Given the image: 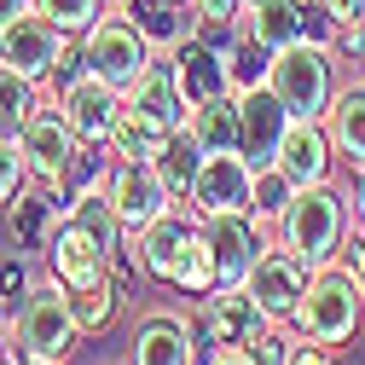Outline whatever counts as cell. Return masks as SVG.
Here are the masks:
<instances>
[{
    "mask_svg": "<svg viewBox=\"0 0 365 365\" xmlns=\"http://www.w3.org/2000/svg\"><path fill=\"white\" fill-rule=\"evenodd\" d=\"M6 348H18L24 359H47V365H70L76 348H81V325H76V307H70V290L53 279H35L12 307H6V325H0Z\"/></svg>",
    "mask_w": 365,
    "mask_h": 365,
    "instance_id": "1",
    "label": "cell"
},
{
    "mask_svg": "<svg viewBox=\"0 0 365 365\" xmlns=\"http://www.w3.org/2000/svg\"><path fill=\"white\" fill-rule=\"evenodd\" d=\"M359 325H365V290L354 279V267H342V261L313 267L307 296L290 313V331L302 342H319V348H348L359 336Z\"/></svg>",
    "mask_w": 365,
    "mask_h": 365,
    "instance_id": "2",
    "label": "cell"
},
{
    "mask_svg": "<svg viewBox=\"0 0 365 365\" xmlns=\"http://www.w3.org/2000/svg\"><path fill=\"white\" fill-rule=\"evenodd\" d=\"M348 226H354V209H348V192L319 180V186H296L290 209L279 215V244L296 250L307 267H331L348 244Z\"/></svg>",
    "mask_w": 365,
    "mask_h": 365,
    "instance_id": "3",
    "label": "cell"
},
{
    "mask_svg": "<svg viewBox=\"0 0 365 365\" xmlns=\"http://www.w3.org/2000/svg\"><path fill=\"white\" fill-rule=\"evenodd\" d=\"M267 87L284 99V110L296 122H325L331 99H336V47L331 41H296V47H279L272 53V70H267Z\"/></svg>",
    "mask_w": 365,
    "mask_h": 365,
    "instance_id": "4",
    "label": "cell"
},
{
    "mask_svg": "<svg viewBox=\"0 0 365 365\" xmlns=\"http://www.w3.org/2000/svg\"><path fill=\"white\" fill-rule=\"evenodd\" d=\"M53 105L70 116L76 140H87V145H110V140H116L122 87H110L105 76H93V70L81 64V53L58 64V93H53Z\"/></svg>",
    "mask_w": 365,
    "mask_h": 365,
    "instance_id": "5",
    "label": "cell"
},
{
    "mask_svg": "<svg viewBox=\"0 0 365 365\" xmlns=\"http://www.w3.org/2000/svg\"><path fill=\"white\" fill-rule=\"evenodd\" d=\"M186 116H192V105H186V93H180L168 58L157 53V58L145 64V76L122 93V128L140 133V140L151 145V157H157V145L168 140L174 128H186Z\"/></svg>",
    "mask_w": 365,
    "mask_h": 365,
    "instance_id": "6",
    "label": "cell"
},
{
    "mask_svg": "<svg viewBox=\"0 0 365 365\" xmlns=\"http://www.w3.org/2000/svg\"><path fill=\"white\" fill-rule=\"evenodd\" d=\"M151 58H157V53H151V41L133 29V18H128L122 6H105V18L81 35V64L93 70V76H105L110 87H122V93L145 76Z\"/></svg>",
    "mask_w": 365,
    "mask_h": 365,
    "instance_id": "7",
    "label": "cell"
},
{
    "mask_svg": "<svg viewBox=\"0 0 365 365\" xmlns=\"http://www.w3.org/2000/svg\"><path fill=\"white\" fill-rule=\"evenodd\" d=\"M105 192H110V203H116V215H122L128 232H145L151 220H163L168 209H180V197L168 192V180L157 174L151 157H110Z\"/></svg>",
    "mask_w": 365,
    "mask_h": 365,
    "instance_id": "8",
    "label": "cell"
},
{
    "mask_svg": "<svg viewBox=\"0 0 365 365\" xmlns=\"http://www.w3.org/2000/svg\"><path fill=\"white\" fill-rule=\"evenodd\" d=\"M64 58H70V35L53 18H41L35 6L18 12L12 24H0V64L24 70L29 81H53Z\"/></svg>",
    "mask_w": 365,
    "mask_h": 365,
    "instance_id": "9",
    "label": "cell"
},
{
    "mask_svg": "<svg viewBox=\"0 0 365 365\" xmlns=\"http://www.w3.org/2000/svg\"><path fill=\"white\" fill-rule=\"evenodd\" d=\"M244 29L261 47H296V41H331L336 47V24L325 18L319 0H250L244 6Z\"/></svg>",
    "mask_w": 365,
    "mask_h": 365,
    "instance_id": "10",
    "label": "cell"
},
{
    "mask_svg": "<svg viewBox=\"0 0 365 365\" xmlns=\"http://www.w3.org/2000/svg\"><path fill=\"white\" fill-rule=\"evenodd\" d=\"M203 232H209V250H215V290H238L250 279L255 255L267 250V226L250 215V209H226V215H197Z\"/></svg>",
    "mask_w": 365,
    "mask_h": 365,
    "instance_id": "11",
    "label": "cell"
},
{
    "mask_svg": "<svg viewBox=\"0 0 365 365\" xmlns=\"http://www.w3.org/2000/svg\"><path fill=\"white\" fill-rule=\"evenodd\" d=\"M307 279H313V267H307L296 250H284V244H267V250L255 255V267H250L244 290L261 302V313L272 319V325H290L296 302L307 296Z\"/></svg>",
    "mask_w": 365,
    "mask_h": 365,
    "instance_id": "12",
    "label": "cell"
},
{
    "mask_svg": "<svg viewBox=\"0 0 365 365\" xmlns=\"http://www.w3.org/2000/svg\"><path fill=\"white\" fill-rule=\"evenodd\" d=\"M197 226H203V220L180 203V209H168L163 220H151L145 232H133V261H140V272H145L151 284H168V290H174V272H180V261H186Z\"/></svg>",
    "mask_w": 365,
    "mask_h": 365,
    "instance_id": "13",
    "label": "cell"
},
{
    "mask_svg": "<svg viewBox=\"0 0 365 365\" xmlns=\"http://www.w3.org/2000/svg\"><path fill=\"white\" fill-rule=\"evenodd\" d=\"M203 319H197V336H203V348H250L272 319L261 313V302L238 284V290H209L203 302Z\"/></svg>",
    "mask_w": 365,
    "mask_h": 365,
    "instance_id": "14",
    "label": "cell"
},
{
    "mask_svg": "<svg viewBox=\"0 0 365 365\" xmlns=\"http://www.w3.org/2000/svg\"><path fill=\"white\" fill-rule=\"evenodd\" d=\"M76 145H81V140H76V128H70V116H64L58 105H41V110L29 116V128L18 133V151H24V163H29V180H41V186H58V180H64Z\"/></svg>",
    "mask_w": 365,
    "mask_h": 365,
    "instance_id": "15",
    "label": "cell"
},
{
    "mask_svg": "<svg viewBox=\"0 0 365 365\" xmlns=\"http://www.w3.org/2000/svg\"><path fill=\"white\" fill-rule=\"evenodd\" d=\"M290 122H296V116L284 110V99L272 93L267 81H261V87H250V93H238V151H244L255 168H267L272 157H279Z\"/></svg>",
    "mask_w": 365,
    "mask_h": 365,
    "instance_id": "16",
    "label": "cell"
},
{
    "mask_svg": "<svg viewBox=\"0 0 365 365\" xmlns=\"http://www.w3.org/2000/svg\"><path fill=\"white\" fill-rule=\"evenodd\" d=\"M250 192H255V163L244 151H220V157H203L197 168V186L186 197L192 215H226V209H250Z\"/></svg>",
    "mask_w": 365,
    "mask_h": 365,
    "instance_id": "17",
    "label": "cell"
},
{
    "mask_svg": "<svg viewBox=\"0 0 365 365\" xmlns=\"http://www.w3.org/2000/svg\"><path fill=\"white\" fill-rule=\"evenodd\" d=\"M47 272L64 284V290H81V284H99V279H116V255H105L93 238L81 232L76 220H58V232L47 238Z\"/></svg>",
    "mask_w": 365,
    "mask_h": 365,
    "instance_id": "18",
    "label": "cell"
},
{
    "mask_svg": "<svg viewBox=\"0 0 365 365\" xmlns=\"http://www.w3.org/2000/svg\"><path fill=\"white\" fill-rule=\"evenodd\" d=\"M128 365H203V336L186 313H151L133 331Z\"/></svg>",
    "mask_w": 365,
    "mask_h": 365,
    "instance_id": "19",
    "label": "cell"
},
{
    "mask_svg": "<svg viewBox=\"0 0 365 365\" xmlns=\"http://www.w3.org/2000/svg\"><path fill=\"white\" fill-rule=\"evenodd\" d=\"M168 58V70H174V81H180V93H186V105H203V99H215V93H232L226 87V64H220V47L215 41H203V35H186L174 53H163Z\"/></svg>",
    "mask_w": 365,
    "mask_h": 365,
    "instance_id": "20",
    "label": "cell"
},
{
    "mask_svg": "<svg viewBox=\"0 0 365 365\" xmlns=\"http://www.w3.org/2000/svg\"><path fill=\"white\" fill-rule=\"evenodd\" d=\"M279 163L296 186H319V180H331V168H336V145H331V133H325V122H290V133H284V145H279Z\"/></svg>",
    "mask_w": 365,
    "mask_h": 365,
    "instance_id": "21",
    "label": "cell"
},
{
    "mask_svg": "<svg viewBox=\"0 0 365 365\" xmlns=\"http://www.w3.org/2000/svg\"><path fill=\"white\" fill-rule=\"evenodd\" d=\"M325 133L336 145V163H348L354 174H365V76L336 87V99L325 110Z\"/></svg>",
    "mask_w": 365,
    "mask_h": 365,
    "instance_id": "22",
    "label": "cell"
},
{
    "mask_svg": "<svg viewBox=\"0 0 365 365\" xmlns=\"http://www.w3.org/2000/svg\"><path fill=\"white\" fill-rule=\"evenodd\" d=\"M116 6L133 18V29L151 41V53H174L186 35H197V18H192L186 0H116Z\"/></svg>",
    "mask_w": 365,
    "mask_h": 365,
    "instance_id": "23",
    "label": "cell"
},
{
    "mask_svg": "<svg viewBox=\"0 0 365 365\" xmlns=\"http://www.w3.org/2000/svg\"><path fill=\"white\" fill-rule=\"evenodd\" d=\"M58 220H64V209H58L53 186H41V180H29V186L6 203V226H12L18 250H47V238L58 232Z\"/></svg>",
    "mask_w": 365,
    "mask_h": 365,
    "instance_id": "24",
    "label": "cell"
},
{
    "mask_svg": "<svg viewBox=\"0 0 365 365\" xmlns=\"http://www.w3.org/2000/svg\"><path fill=\"white\" fill-rule=\"evenodd\" d=\"M64 220H76L87 238H93L105 255H128V226H122V215H116V203H110V192L105 186H93V192H81L70 209H64Z\"/></svg>",
    "mask_w": 365,
    "mask_h": 365,
    "instance_id": "25",
    "label": "cell"
},
{
    "mask_svg": "<svg viewBox=\"0 0 365 365\" xmlns=\"http://www.w3.org/2000/svg\"><path fill=\"white\" fill-rule=\"evenodd\" d=\"M203 157H209V151L197 145V133H192V128H174L168 140L157 145V157H151V163H157V174L168 180V192H174L180 203H186V197H192V186H197V168H203Z\"/></svg>",
    "mask_w": 365,
    "mask_h": 365,
    "instance_id": "26",
    "label": "cell"
},
{
    "mask_svg": "<svg viewBox=\"0 0 365 365\" xmlns=\"http://www.w3.org/2000/svg\"><path fill=\"white\" fill-rule=\"evenodd\" d=\"M186 128L197 133V145H203L209 157H220V151H238V93H215V99L192 105Z\"/></svg>",
    "mask_w": 365,
    "mask_h": 365,
    "instance_id": "27",
    "label": "cell"
},
{
    "mask_svg": "<svg viewBox=\"0 0 365 365\" xmlns=\"http://www.w3.org/2000/svg\"><path fill=\"white\" fill-rule=\"evenodd\" d=\"M220 64H226V87H232V93H250V87H261L267 70H272V47H261V41L238 24V35L220 47Z\"/></svg>",
    "mask_w": 365,
    "mask_h": 365,
    "instance_id": "28",
    "label": "cell"
},
{
    "mask_svg": "<svg viewBox=\"0 0 365 365\" xmlns=\"http://www.w3.org/2000/svg\"><path fill=\"white\" fill-rule=\"evenodd\" d=\"M35 110H41V81H29L12 64H0V140H18Z\"/></svg>",
    "mask_w": 365,
    "mask_h": 365,
    "instance_id": "29",
    "label": "cell"
},
{
    "mask_svg": "<svg viewBox=\"0 0 365 365\" xmlns=\"http://www.w3.org/2000/svg\"><path fill=\"white\" fill-rule=\"evenodd\" d=\"M70 307H76V325H81V331H105L110 319L122 313V272H116V279H99V284L70 290Z\"/></svg>",
    "mask_w": 365,
    "mask_h": 365,
    "instance_id": "30",
    "label": "cell"
},
{
    "mask_svg": "<svg viewBox=\"0 0 365 365\" xmlns=\"http://www.w3.org/2000/svg\"><path fill=\"white\" fill-rule=\"evenodd\" d=\"M290 197H296V180L279 168V163H267V168H255V192H250V215L261 220V226H279V215L290 209Z\"/></svg>",
    "mask_w": 365,
    "mask_h": 365,
    "instance_id": "31",
    "label": "cell"
},
{
    "mask_svg": "<svg viewBox=\"0 0 365 365\" xmlns=\"http://www.w3.org/2000/svg\"><path fill=\"white\" fill-rule=\"evenodd\" d=\"M35 12H41V18H53L70 41H81L87 29L105 18V0H35Z\"/></svg>",
    "mask_w": 365,
    "mask_h": 365,
    "instance_id": "32",
    "label": "cell"
},
{
    "mask_svg": "<svg viewBox=\"0 0 365 365\" xmlns=\"http://www.w3.org/2000/svg\"><path fill=\"white\" fill-rule=\"evenodd\" d=\"M35 284V267H29V250H6L0 255V307H12L24 290Z\"/></svg>",
    "mask_w": 365,
    "mask_h": 365,
    "instance_id": "33",
    "label": "cell"
},
{
    "mask_svg": "<svg viewBox=\"0 0 365 365\" xmlns=\"http://www.w3.org/2000/svg\"><path fill=\"white\" fill-rule=\"evenodd\" d=\"M29 186V163L18 151V140H0V203H12Z\"/></svg>",
    "mask_w": 365,
    "mask_h": 365,
    "instance_id": "34",
    "label": "cell"
},
{
    "mask_svg": "<svg viewBox=\"0 0 365 365\" xmlns=\"http://www.w3.org/2000/svg\"><path fill=\"white\" fill-rule=\"evenodd\" d=\"M197 24H220V29H238L244 24V6L250 0H186Z\"/></svg>",
    "mask_w": 365,
    "mask_h": 365,
    "instance_id": "35",
    "label": "cell"
},
{
    "mask_svg": "<svg viewBox=\"0 0 365 365\" xmlns=\"http://www.w3.org/2000/svg\"><path fill=\"white\" fill-rule=\"evenodd\" d=\"M250 354H255V365H284V354H290V336H284L279 325H267V331L250 342Z\"/></svg>",
    "mask_w": 365,
    "mask_h": 365,
    "instance_id": "36",
    "label": "cell"
},
{
    "mask_svg": "<svg viewBox=\"0 0 365 365\" xmlns=\"http://www.w3.org/2000/svg\"><path fill=\"white\" fill-rule=\"evenodd\" d=\"M319 6H325V18L336 29H359L365 24V0H319Z\"/></svg>",
    "mask_w": 365,
    "mask_h": 365,
    "instance_id": "37",
    "label": "cell"
},
{
    "mask_svg": "<svg viewBox=\"0 0 365 365\" xmlns=\"http://www.w3.org/2000/svg\"><path fill=\"white\" fill-rule=\"evenodd\" d=\"M284 365H336V348H319V342H290V354H284Z\"/></svg>",
    "mask_w": 365,
    "mask_h": 365,
    "instance_id": "38",
    "label": "cell"
},
{
    "mask_svg": "<svg viewBox=\"0 0 365 365\" xmlns=\"http://www.w3.org/2000/svg\"><path fill=\"white\" fill-rule=\"evenodd\" d=\"M203 365H255L250 348H203Z\"/></svg>",
    "mask_w": 365,
    "mask_h": 365,
    "instance_id": "39",
    "label": "cell"
},
{
    "mask_svg": "<svg viewBox=\"0 0 365 365\" xmlns=\"http://www.w3.org/2000/svg\"><path fill=\"white\" fill-rule=\"evenodd\" d=\"M348 209H354V226L365 232V174L354 180V192H348Z\"/></svg>",
    "mask_w": 365,
    "mask_h": 365,
    "instance_id": "40",
    "label": "cell"
},
{
    "mask_svg": "<svg viewBox=\"0 0 365 365\" xmlns=\"http://www.w3.org/2000/svg\"><path fill=\"white\" fill-rule=\"evenodd\" d=\"M354 279H359V290H365V232H359V226H354Z\"/></svg>",
    "mask_w": 365,
    "mask_h": 365,
    "instance_id": "41",
    "label": "cell"
},
{
    "mask_svg": "<svg viewBox=\"0 0 365 365\" xmlns=\"http://www.w3.org/2000/svg\"><path fill=\"white\" fill-rule=\"evenodd\" d=\"M29 6H35V0H0V24H12V18L29 12Z\"/></svg>",
    "mask_w": 365,
    "mask_h": 365,
    "instance_id": "42",
    "label": "cell"
},
{
    "mask_svg": "<svg viewBox=\"0 0 365 365\" xmlns=\"http://www.w3.org/2000/svg\"><path fill=\"white\" fill-rule=\"evenodd\" d=\"M24 365H47V359H24Z\"/></svg>",
    "mask_w": 365,
    "mask_h": 365,
    "instance_id": "43",
    "label": "cell"
}]
</instances>
